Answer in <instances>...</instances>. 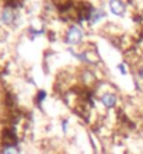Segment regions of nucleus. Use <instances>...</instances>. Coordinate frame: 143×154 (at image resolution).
<instances>
[{"label": "nucleus", "instance_id": "f257e3e1", "mask_svg": "<svg viewBox=\"0 0 143 154\" xmlns=\"http://www.w3.org/2000/svg\"><path fill=\"white\" fill-rule=\"evenodd\" d=\"M63 42L69 45L70 48L73 46H80L84 42V31L79 24H72L67 27L63 35Z\"/></svg>", "mask_w": 143, "mask_h": 154}, {"label": "nucleus", "instance_id": "f03ea898", "mask_svg": "<svg viewBox=\"0 0 143 154\" xmlns=\"http://www.w3.org/2000/svg\"><path fill=\"white\" fill-rule=\"evenodd\" d=\"M108 10L115 17H123L126 14V3L123 0H108Z\"/></svg>", "mask_w": 143, "mask_h": 154}, {"label": "nucleus", "instance_id": "7ed1b4c3", "mask_svg": "<svg viewBox=\"0 0 143 154\" xmlns=\"http://www.w3.org/2000/svg\"><path fill=\"white\" fill-rule=\"evenodd\" d=\"M100 102H101V105L105 109H112L118 104V97L112 91H105V93H102L100 95Z\"/></svg>", "mask_w": 143, "mask_h": 154}, {"label": "nucleus", "instance_id": "20e7f679", "mask_svg": "<svg viewBox=\"0 0 143 154\" xmlns=\"http://www.w3.org/2000/svg\"><path fill=\"white\" fill-rule=\"evenodd\" d=\"M107 17V13L102 10V8H91L90 11L87 13V23L90 25H97V24H100L104 18Z\"/></svg>", "mask_w": 143, "mask_h": 154}, {"label": "nucleus", "instance_id": "39448f33", "mask_svg": "<svg viewBox=\"0 0 143 154\" xmlns=\"http://www.w3.org/2000/svg\"><path fill=\"white\" fill-rule=\"evenodd\" d=\"M16 18H17L16 11L11 7H4L2 10V13H0V20H2V23L4 25H13Z\"/></svg>", "mask_w": 143, "mask_h": 154}, {"label": "nucleus", "instance_id": "423d86ee", "mask_svg": "<svg viewBox=\"0 0 143 154\" xmlns=\"http://www.w3.org/2000/svg\"><path fill=\"white\" fill-rule=\"evenodd\" d=\"M20 149L16 146V144H7L2 149V153L0 154H20Z\"/></svg>", "mask_w": 143, "mask_h": 154}, {"label": "nucleus", "instance_id": "0eeeda50", "mask_svg": "<svg viewBox=\"0 0 143 154\" xmlns=\"http://www.w3.org/2000/svg\"><path fill=\"white\" fill-rule=\"evenodd\" d=\"M118 70L121 74H126V69H125V65H122V63H119L118 65Z\"/></svg>", "mask_w": 143, "mask_h": 154}, {"label": "nucleus", "instance_id": "6e6552de", "mask_svg": "<svg viewBox=\"0 0 143 154\" xmlns=\"http://www.w3.org/2000/svg\"><path fill=\"white\" fill-rule=\"evenodd\" d=\"M138 77H139L140 80H142V81H143V65H142V66H140L139 69H138Z\"/></svg>", "mask_w": 143, "mask_h": 154}, {"label": "nucleus", "instance_id": "1a4fd4ad", "mask_svg": "<svg viewBox=\"0 0 143 154\" xmlns=\"http://www.w3.org/2000/svg\"><path fill=\"white\" fill-rule=\"evenodd\" d=\"M62 129H63V133H66V132H67V122L63 121V123H62Z\"/></svg>", "mask_w": 143, "mask_h": 154}]
</instances>
